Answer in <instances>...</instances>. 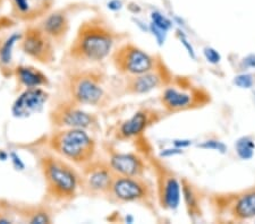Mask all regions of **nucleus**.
<instances>
[{"instance_id":"1","label":"nucleus","mask_w":255,"mask_h":224,"mask_svg":"<svg viewBox=\"0 0 255 224\" xmlns=\"http://www.w3.org/2000/svg\"><path fill=\"white\" fill-rule=\"evenodd\" d=\"M121 39V34L100 17H93L77 30L68 56L74 63L98 64L113 54L114 47Z\"/></svg>"},{"instance_id":"2","label":"nucleus","mask_w":255,"mask_h":224,"mask_svg":"<svg viewBox=\"0 0 255 224\" xmlns=\"http://www.w3.org/2000/svg\"><path fill=\"white\" fill-rule=\"evenodd\" d=\"M47 195L53 201L69 202L81 191V173L72 163L58 155H44L40 160Z\"/></svg>"},{"instance_id":"3","label":"nucleus","mask_w":255,"mask_h":224,"mask_svg":"<svg viewBox=\"0 0 255 224\" xmlns=\"http://www.w3.org/2000/svg\"><path fill=\"white\" fill-rule=\"evenodd\" d=\"M51 149L56 155L83 168L94 160L97 154V142L86 129L61 128L57 129L49 140Z\"/></svg>"},{"instance_id":"4","label":"nucleus","mask_w":255,"mask_h":224,"mask_svg":"<svg viewBox=\"0 0 255 224\" xmlns=\"http://www.w3.org/2000/svg\"><path fill=\"white\" fill-rule=\"evenodd\" d=\"M107 196L114 203H137L144 206L146 205L149 209H153L154 202L157 199L155 187L149 180H146L144 176H115Z\"/></svg>"},{"instance_id":"5","label":"nucleus","mask_w":255,"mask_h":224,"mask_svg":"<svg viewBox=\"0 0 255 224\" xmlns=\"http://www.w3.org/2000/svg\"><path fill=\"white\" fill-rule=\"evenodd\" d=\"M71 101L79 105L101 107L108 101L104 86V78L96 72L82 71L74 73L68 78Z\"/></svg>"},{"instance_id":"6","label":"nucleus","mask_w":255,"mask_h":224,"mask_svg":"<svg viewBox=\"0 0 255 224\" xmlns=\"http://www.w3.org/2000/svg\"><path fill=\"white\" fill-rule=\"evenodd\" d=\"M112 59L116 71L125 76L144 74L154 69L161 61L130 42L122 44L114 50Z\"/></svg>"},{"instance_id":"7","label":"nucleus","mask_w":255,"mask_h":224,"mask_svg":"<svg viewBox=\"0 0 255 224\" xmlns=\"http://www.w3.org/2000/svg\"><path fill=\"white\" fill-rule=\"evenodd\" d=\"M161 104L167 112L187 111L203 107L210 101V95L203 88L185 85H166L161 93Z\"/></svg>"},{"instance_id":"8","label":"nucleus","mask_w":255,"mask_h":224,"mask_svg":"<svg viewBox=\"0 0 255 224\" xmlns=\"http://www.w3.org/2000/svg\"><path fill=\"white\" fill-rule=\"evenodd\" d=\"M152 166L157 177L155 195L159 205L168 211L177 210L182 202V181L160 161L152 160Z\"/></svg>"},{"instance_id":"9","label":"nucleus","mask_w":255,"mask_h":224,"mask_svg":"<svg viewBox=\"0 0 255 224\" xmlns=\"http://www.w3.org/2000/svg\"><path fill=\"white\" fill-rule=\"evenodd\" d=\"M51 124L55 128H82L91 129L98 124V118L91 112L85 111L81 105L71 100L55 105L50 113Z\"/></svg>"},{"instance_id":"10","label":"nucleus","mask_w":255,"mask_h":224,"mask_svg":"<svg viewBox=\"0 0 255 224\" xmlns=\"http://www.w3.org/2000/svg\"><path fill=\"white\" fill-rule=\"evenodd\" d=\"M81 169L82 193L89 196H107L115 178L108 162L93 160Z\"/></svg>"},{"instance_id":"11","label":"nucleus","mask_w":255,"mask_h":224,"mask_svg":"<svg viewBox=\"0 0 255 224\" xmlns=\"http://www.w3.org/2000/svg\"><path fill=\"white\" fill-rule=\"evenodd\" d=\"M19 48L28 58L40 64L49 65L56 59L55 43L39 25L28 27L24 32L19 41Z\"/></svg>"},{"instance_id":"12","label":"nucleus","mask_w":255,"mask_h":224,"mask_svg":"<svg viewBox=\"0 0 255 224\" xmlns=\"http://www.w3.org/2000/svg\"><path fill=\"white\" fill-rule=\"evenodd\" d=\"M163 113L151 108L139 109L128 119L119 124L115 136L119 141H129L138 138L146 132L147 128L162 119Z\"/></svg>"},{"instance_id":"13","label":"nucleus","mask_w":255,"mask_h":224,"mask_svg":"<svg viewBox=\"0 0 255 224\" xmlns=\"http://www.w3.org/2000/svg\"><path fill=\"white\" fill-rule=\"evenodd\" d=\"M170 81L169 72L162 66V63L160 61L158 66L150 72L141 75L127 76L125 92L129 95L149 94L154 89L164 87L166 85L170 84Z\"/></svg>"},{"instance_id":"14","label":"nucleus","mask_w":255,"mask_h":224,"mask_svg":"<svg viewBox=\"0 0 255 224\" xmlns=\"http://www.w3.org/2000/svg\"><path fill=\"white\" fill-rule=\"evenodd\" d=\"M49 100V93L43 87L25 88L11 105V115L18 119L39 113Z\"/></svg>"},{"instance_id":"15","label":"nucleus","mask_w":255,"mask_h":224,"mask_svg":"<svg viewBox=\"0 0 255 224\" xmlns=\"http://www.w3.org/2000/svg\"><path fill=\"white\" fill-rule=\"evenodd\" d=\"M108 164L115 176L141 177L146 171L145 160L136 153L115 152L110 155Z\"/></svg>"},{"instance_id":"16","label":"nucleus","mask_w":255,"mask_h":224,"mask_svg":"<svg viewBox=\"0 0 255 224\" xmlns=\"http://www.w3.org/2000/svg\"><path fill=\"white\" fill-rule=\"evenodd\" d=\"M225 209L229 212L234 221L244 222L255 218V188L246 189L235 194L232 198L227 196Z\"/></svg>"},{"instance_id":"17","label":"nucleus","mask_w":255,"mask_h":224,"mask_svg":"<svg viewBox=\"0 0 255 224\" xmlns=\"http://www.w3.org/2000/svg\"><path fill=\"white\" fill-rule=\"evenodd\" d=\"M39 26L53 41V43H61L69 31L68 15L63 10L48 13L43 16Z\"/></svg>"},{"instance_id":"18","label":"nucleus","mask_w":255,"mask_h":224,"mask_svg":"<svg viewBox=\"0 0 255 224\" xmlns=\"http://www.w3.org/2000/svg\"><path fill=\"white\" fill-rule=\"evenodd\" d=\"M14 15L22 20L32 22L49 13L53 0H10Z\"/></svg>"},{"instance_id":"19","label":"nucleus","mask_w":255,"mask_h":224,"mask_svg":"<svg viewBox=\"0 0 255 224\" xmlns=\"http://www.w3.org/2000/svg\"><path fill=\"white\" fill-rule=\"evenodd\" d=\"M13 75L19 86L24 88L46 87L49 85L48 76L39 68L30 65H18L14 67Z\"/></svg>"},{"instance_id":"20","label":"nucleus","mask_w":255,"mask_h":224,"mask_svg":"<svg viewBox=\"0 0 255 224\" xmlns=\"http://www.w3.org/2000/svg\"><path fill=\"white\" fill-rule=\"evenodd\" d=\"M23 33H11L5 38L0 39V69L6 76L13 75L14 67V49L19 43Z\"/></svg>"},{"instance_id":"21","label":"nucleus","mask_w":255,"mask_h":224,"mask_svg":"<svg viewBox=\"0 0 255 224\" xmlns=\"http://www.w3.org/2000/svg\"><path fill=\"white\" fill-rule=\"evenodd\" d=\"M182 198L184 199L185 206H186L190 218L192 220L200 218L201 214H202V207H201V197L199 190L186 179L182 180Z\"/></svg>"},{"instance_id":"22","label":"nucleus","mask_w":255,"mask_h":224,"mask_svg":"<svg viewBox=\"0 0 255 224\" xmlns=\"http://www.w3.org/2000/svg\"><path fill=\"white\" fill-rule=\"evenodd\" d=\"M23 221L30 224H49L52 222V215L47 207L28 206L20 211Z\"/></svg>"},{"instance_id":"23","label":"nucleus","mask_w":255,"mask_h":224,"mask_svg":"<svg viewBox=\"0 0 255 224\" xmlns=\"http://www.w3.org/2000/svg\"><path fill=\"white\" fill-rule=\"evenodd\" d=\"M255 143L250 136H243L235 142V152L243 161H249L254 156Z\"/></svg>"},{"instance_id":"24","label":"nucleus","mask_w":255,"mask_h":224,"mask_svg":"<svg viewBox=\"0 0 255 224\" xmlns=\"http://www.w3.org/2000/svg\"><path fill=\"white\" fill-rule=\"evenodd\" d=\"M150 17H151V24H153L154 26L161 28V30H163L164 32H167V33L171 30L172 26H174V22L159 10L152 11Z\"/></svg>"},{"instance_id":"25","label":"nucleus","mask_w":255,"mask_h":224,"mask_svg":"<svg viewBox=\"0 0 255 224\" xmlns=\"http://www.w3.org/2000/svg\"><path fill=\"white\" fill-rule=\"evenodd\" d=\"M233 83L235 86L242 89H250L254 85V76L250 73H242L237 76L234 77Z\"/></svg>"},{"instance_id":"26","label":"nucleus","mask_w":255,"mask_h":224,"mask_svg":"<svg viewBox=\"0 0 255 224\" xmlns=\"http://www.w3.org/2000/svg\"><path fill=\"white\" fill-rule=\"evenodd\" d=\"M200 149H207V150H215L220 154H225L227 152V145L224 142L218 140H207L199 144Z\"/></svg>"},{"instance_id":"27","label":"nucleus","mask_w":255,"mask_h":224,"mask_svg":"<svg viewBox=\"0 0 255 224\" xmlns=\"http://www.w3.org/2000/svg\"><path fill=\"white\" fill-rule=\"evenodd\" d=\"M203 56L209 64L218 65L221 61L220 52L212 47H205L203 49Z\"/></svg>"},{"instance_id":"28","label":"nucleus","mask_w":255,"mask_h":224,"mask_svg":"<svg viewBox=\"0 0 255 224\" xmlns=\"http://www.w3.org/2000/svg\"><path fill=\"white\" fill-rule=\"evenodd\" d=\"M183 33H184V32L182 30H178V31H177V36H178L180 43H182L183 46H184L185 50L187 51L188 56H190L192 59L195 60L196 59V52L194 50V48H193L192 43L190 42V40L187 39V36L185 35V34H183Z\"/></svg>"},{"instance_id":"29","label":"nucleus","mask_w":255,"mask_h":224,"mask_svg":"<svg viewBox=\"0 0 255 224\" xmlns=\"http://www.w3.org/2000/svg\"><path fill=\"white\" fill-rule=\"evenodd\" d=\"M149 31L152 33V35L154 36L155 40H157V42L159 46H163L164 44V41H166L167 38V32H164L161 28H159L157 26H154L153 24H149Z\"/></svg>"},{"instance_id":"30","label":"nucleus","mask_w":255,"mask_h":224,"mask_svg":"<svg viewBox=\"0 0 255 224\" xmlns=\"http://www.w3.org/2000/svg\"><path fill=\"white\" fill-rule=\"evenodd\" d=\"M9 160H10L11 164H13L14 168L17 171L25 170V163H24V161L22 160V157H20L16 152H10L9 153Z\"/></svg>"},{"instance_id":"31","label":"nucleus","mask_w":255,"mask_h":224,"mask_svg":"<svg viewBox=\"0 0 255 224\" xmlns=\"http://www.w3.org/2000/svg\"><path fill=\"white\" fill-rule=\"evenodd\" d=\"M184 153V149H177L175 146H172L170 149H163L161 153H160V156L161 157H171V156H176V155H180V154Z\"/></svg>"},{"instance_id":"32","label":"nucleus","mask_w":255,"mask_h":224,"mask_svg":"<svg viewBox=\"0 0 255 224\" xmlns=\"http://www.w3.org/2000/svg\"><path fill=\"white\" fill-rule=\"evenodd\" d=\"M123 7H124V3H123L122 0H109L107 2V8L113 13H117V11L122 10Z\"/></svg>"},{"instance_id":"33","label":"nucleus","mask_w":255,"mask_h":224,"mask_svg":"<svg viewBox=\"0 0 255 224\" xmlns=\"http://www.w3.org/2000/svg\"><path fill=\"white\" fill-rule=\"evenodd\" d=\"M192 143L193 142L191 140H187V138H177V140H174V142H172V145H174L177 149H184L190 148V146L192 145Z\"/></svg>"},{"instance_id":"34","label":"nucleus","mask_w":255,"mask_h":224,"mask_svg":"<svg viewBox=\"0 0 255 224\" xmlns=\"http://www.w3.org/2000/svg\"><path fill=\"white\" fill-rule=\"evenodd\" d=\"M242 64L245 68H255V54H250L243 58Z\"/></svg>"},{"instance_id":"35","label":"nucleus","mask_w":255,"mask_h":224,"mask_svg":"<svg viewBox=\"0 0 255 224\" xmlns=\"http://www.w3.org/2000/svg\"><path fill=\"white\" fill-rule=\"evenodd\" d=\"M9 158V153L5 150H0V161H7Z\"/></svg>"}]
</instances>
